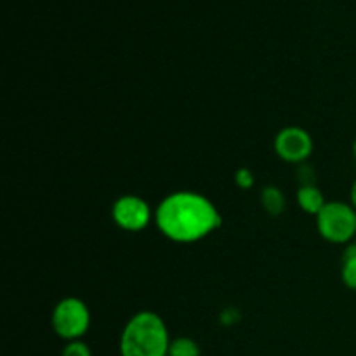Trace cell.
I'll list each match as a JSON object with an SVG mask.
<instances>
[{
  "label": "cell",
  "instance_id": "7a4b0ae2",
  "mask_svg": "<svg viewBox=\"0 0 356 356\" xmlns=\"http://www.w3.org/2000/svg\"><path fill=\"white\" fill-rule=\"evenodd\" d=\"M170 336L162 316L149 309L132 315L118 341L120 356H169Z\"/></svg>",
  "mask_w": 356,
  "mask_h": 356
},
{
  "label": "cell",
  "instance_id": "7c38bea8",
  "mask_svg": "<svg viewBox=\"0 0 356 356\" xmlns=\"http://www.w3.org/2000/svg\"><path fill=\"white\" fill-rule=\"evenodd\" d=\"M61 356H92V351H90V348L80 339L66 343V346L63 348Z\"/></svg>",
  "mask_w": 356,
  "mask_h": 356
},
{
  "label": "cell",
  "instance_id": "3957f363",
  "mask_svg": "<svg viewBox=\"0 0 356 356\" xmlns=\"http://www.w3.org/2000/svg\"><path fill=\"white\" fill-rule=\"evenodd\" d=\"M318 235L334 245H346L356 238V211L350 202H327L315 218Z\"/></svg>",
  "mask_w": 356,
  "mask_h": 356
},
{
  "label": "cell",
  "instance_id": "4fadbf2b",
  "mask_svg": "<svg viewBox=\"0 0 356 356\" xmlns=\"http://www.w3.org/2000/svg\"><path fill=\"white\" fill-rule=\"evenodd\" d=\"M298 179L299 186H306V184H316V174L315 169L308 163H301L298 167Z\"/></svg>",
  "mask_w": 356,
  "mask_h": 356
},
{
  "label": "cell",
  "instance_id": "6da1fadb",
  "mask_svg": "<svg viewBox=\"0 0 356 356\" xmlns=\"http://www.w3.org/2000/svg\"><path fill=\"white\" fill-rule=\"evenodd\" d=\"M159 232L174 243H197L222 226V216L214 202L197 191H174L155 209Z\"/></svg>",
  "mask_w": 356,
  "mask_h": 356
},
{
  "label": "cell",
  "instance_id": "52a82bcc",
  "mask_svg": "<svg viewBox=\"0 0 356 356\" xmlns=\"http://www.w3.org/2000/svg\"><path fill=\"white\" fill-rule=\"evenodd\" d=\"M299 209L309 216H318V212L325 207L327 200L323 197L322 190L316 184H306V186H299L298 195H296Z\"/></svg>",
  "mask_w": 356,
  "mask_h": 356
},
{
  "label": "cell",
  "instance_id": "8fae6325",
  "mask_svg": "<svg viewBox=\"0 0 356 356\" xmlns=\"http://www.w3.org/2000/svg\"><path fill=\"white\" fill-rule=\"evenodd\" d=\"M235 184L240 190H250L256 184V176L249 167H240L235 172Z\"/></svg>",
  "mask_w": 356,
  "mask_h": 356
},
{
  "label": "cell",
  "instance_id": "9a60e30c",
  "mask_svg": "<svg viewBox=\"0 0 356 356\" xmlns=\"http://www.w3.org/2000/svg\"><path fill=\"white\" fill-rule=\"evenodd\" d=\"M350 204L353 205L355 211H356V179L353 183V186H351V193H350Z\"/></svg>",
  "mask_w": 356,
  "mask_h": 356
},
{
  "label": "cell",
  "instance_id": "8992f818",
  "mask_svg": "<svg viewBox=\"0 0 356 356\" xmlns=\"http://www.w3.org/2000/svg\"><path fill=\"white\" fill-rule=\"evenodd\" d=\"M315 143L312 134L299 125H287L282 129L273 141V149L278 159L292 165H301L312 156Z\"/></svg>",
  "mask_w": 356,
  "mask_h": 356
},
{
  "label": "cell",
  "instance_id": "9c48e42d",
  "mask_svg": "<svg viewBox=\"0 0 356 356\" xmlns=\"http://www.w3.org/2000/svg\"><path fill=\"white\" fill-rule=\"evenodd\" d=\"M341 280L350 291L356 292V245L350 243L341 259Z\"/></svg>",
  "mask_w": 356,
  "mask_h": 356
},
{
  "label": "cell",
  "instance_id": "ba28073f",
  "mask_svg": "<svg viewBox=\"0 0 356 356\" xmlns=\"http://www.w3.org/2000/svg\"><path fill=\"white\" fill-rule=\"evenodd\" d=\"M261 205L266 211L268 216L271 218H278L285 212L287 209V197H285L284 191L278 186H273V184H268V186L263 188L261 191Z\"/></svg>",
  "mask_w": 356,
  "mask_h": 356
},
{
  "label": "cell",
  "instance_id": "5bb4252c",
  "mask_svg": "<svg viewBox=\"0 0 356 356\" xmlns=\"http://www.w3.org/2000/svg\"><path fill=\"white\" fill-rule=\"evenodd\" d=\"M240 318H242V313H240L236 308H233V306L225 308L221 312V315H219V322H221V325L225 327L236 325V323L240 322Z\"/></svg>",
  "mask_w": 356,
  "mask_h": 356
},
{
  "label": "cell",
  "instance_id": "277c9868",
  "mask_svg": "<svg viewBox=\"0 0 356 356\" xmlns=\"http://www.w3.org/2000/svg\"><path fill=\"white\" fill-rule=\"evenodd\" d=\"M90 309L80 298L70 296L61 299L52 309L51 325L58 337L66 343L80 341L90 329Z\"/></svg>",
  "mask_w": 356,
  "mask_h": 356
},
{
  "label": "cell",
  "instance_id": "e0dca14e",
  "mask_svg": "<svg viewBox=\"0 0 356 356\" xmlns=\"http://www.w3.org/2000/svg\"><path fill=\"white\" fill-rule=\"evenodd\" d=\"M353 243H355V245H356V238H355V242H353Z\"/></svg>",
  "mask_w": 356,
  "mask_h": 356
},
{
  "label": "cell",
  "instance_id": "30bf717a",
  "mask_svg": "<svg viewBox=\"0 0 356 356\" xmlns=\"http://www.w3.org/2000/svg\"><path fill=\"white\" fill-rule=\"evenodd\" d=\"M169 356H202V350L191 337H176L170 341Z\"/></svg>",
  "mask_w": 356,
  "mask_h": 356
},
{
  "label": "cell",
  "instance_id": "5b68a950",
  "mask_svg": "<svg viewBox=\"0 0 356 356\" xmlns=\"http://www.w3.org/2000/svg\"><path fill=\"white\" fill-rule=\"evenodd\" d=\"M155 218L148 202L138 195H122L111 205V219L120 229L139 233L149 226Z\"/></svg>",
  "mask_w": 356,
  "mask_h": 356
},
{
  "label": "cell",
  "instance_id": "2e32d148",
  "mask_svg": "<svg viewBox=\"0 0 356 356\" xmlns=\"http://www.w3.org/2000/svg\"><path fill=\"white\" fill-rule=\"evenodd\" d=\"M353 156H355V160H356V139L353 141Z\"/></svg>",
  "mask_w": 356,
  "mask_h": 356
}]
</instances>
